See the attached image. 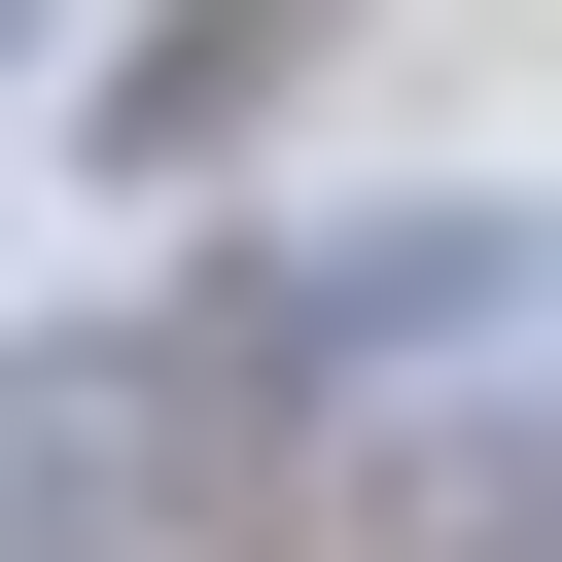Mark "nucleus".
Here are the masks:
<instances>
[{
	"mask_svg": "<svg viewBox=\"0 0 562 562\" xmlns=\"http://www.w3.org/2000/svg\"><path fill=\"white\" fill-rule=\"evenodd\" d=\"M176 351H211V386H492V351H527V211H492V176H422V211L211 246V281H176Z\"/></svg>",
	"mask_w": 562,
	"mask_h": 562,
	"instance_id": "f257e3e1",
	"label": "nucleus"
},
{
	"mask_svg": "<svg viewBox=\"0 0 562 562\" xmlns=\"http://www.w3.org/2000/svg\"><path fill=\"white\" fill-rule=\"evenodd\" d=\"M246 457V386L176 316H0V562H176Z\"/></svg>",
	"mask_w": 562,
	"mask_h": 562,
	"instance_id": "f03ea898",
	"label": "nucleus"
},
{
	"mask_svg": "<svg viewBox=\"0 0 562 562\" xmlns=\"http://www.w3.org/2000/svg\"><path fill=\"white\" fill-rule=\"evenodd\" d=\"M316 35H351V0H140V35L70 70V105H105V176H211V140H246V105L316 70Z\"/></svg>",
	"mask_w": 562,
	"mask_h": 562,
	"instance_id": "7ed1b4c3",
	"label": "nucleus"
},
{
	"mask_svg": "<svg viewBox=\"0 0 562 562\" xmlns=\"http://www.w3.org/2000/svg\"><path fill=\"white\" fill-rule=\"evenodd\" d=\"M351 527H386V562H527V351L422 386V422H351Z\"/></svg>",
	"mask_w": 562,
	"mask_h": 562,
	"instance_id": "20e7f679",
	"label": "nucleus"
}]
</instances>
